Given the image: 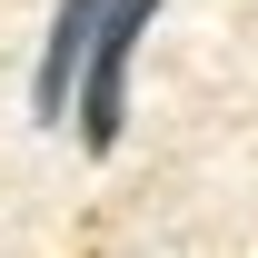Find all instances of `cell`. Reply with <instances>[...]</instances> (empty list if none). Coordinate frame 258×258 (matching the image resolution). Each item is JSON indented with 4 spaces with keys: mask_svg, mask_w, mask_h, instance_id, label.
<instances>
[{
    "mask_svg": "<svg viewBox=\"0 0 258 258\" xmlns=\"http://www.w3.org/2000/svg\"><path fill=\"white\" fill-rule=\"evenodd\" d=\"M99 20H109V0H60V10H50V40H40V80H30V109H40V119H70V99H80V70H90Z\"/></svg>",
    "mask_w": 258,
    "mask_h": 258,
    "instance_id": "2",
    "label": "cell"
},
{
    "mask_svg": "<svg viewBox=\"0 0 258 258\" xmlns=\"http://www.w3.org/2000/svg\"><path fill=\"white\" fill-rule=\"evenodd\" d=\"M159 20V0H109V20L90 40V70H80V99H70V119L90 149H119V119H129V60H139V40Z\"/></svg>",
    "mask_w": 258,
    "mask_h": 258,
    "instance_id": "1",
    "label": "cell"
}]
</instances>
